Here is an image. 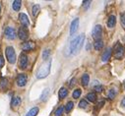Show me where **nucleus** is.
Masks as SVG:
<instances>
[{
	"label": "nucleus",
	"mask_w": 125,
	"mask_h": 116,
	"mask_svg": "<svg viewBox=\"0 0 125 116\" xmlns=\"http://www.w3.org/2000/svg\"><path fill=\"white\" fill-rule=\"evenodd\" d=\"M84 40H85V35L84 34H81L80 36H78L77 38H75L71 42H70V45H69V51L71 54H77L80 49L82 48L83 46V43H84Z\"/></svg>",
	"instance_id": "f257e3e1"
},
{
	"label": "nucleus",
	"mask_w": 125,
	"mask_h": 116,
	"mask_svg": "<svg viewBox=\"0 0 125 116\" xmlns=\"http://www.w3.org/2000/svg\"><path fill=\"white\" fill-rule=\"evenodd\" d=\"M50 67H51V59H48L43 64H42L41 67L39 68V70L37 71V73H36L37 79H44V78H46L49 75Z\"/></svg>",
	"instance_id": "f03ea898"
},
{
	"label": "nucleus",
	"mask_w": 125,
	"mask_h": 116,
	"mask_svg": "<svg viewBox=\"0 0 125 116\" xmlns=\"http://www.w3.org/2000/svg\"><path fill=\"white\" fill-rule=\"evenodd\" d=\"M5 54H6V58L10 64H15L16 62V52L15 49L12 46H7L5 49Z\"/></svg>",
	"instance_id": "7ed1b4c3"
},
{
	"label": "nucleus",
	"mask_w": 125,
	"mask_h": 116,
	"mask_svg": "<svg viewBox=\"0 0 125 116\" xmlns=\"http://www.w3.org/2000/svg\"><path fill=\"white\" fill-rule=\"evenodd\" d=\"M92 36L94 39H95V40L101 39V38L103 36V28L101 25H96L94 27L93 31H92Z\"/></svg>",
	"instance_id": "20e7f679"
},
{
	"label": "nucleus",
	"mask_w": 125,
	"mask_h": 116,
	"mask_svg": "<svg viewBox=\"0 0 125 116\" xmlns=\"http://www.w3.org/2000/svg\"><path fill=\"white\" fill-rule=\"evenodd\" d=\"M28 62H29L28 56L25 53H21L19 57V67L21 69H26L28 66Z\"/></svg>",
	"instance_id": "39448f33"
},
{
	"label": "nucleus",
	"mask_w": 125,
	"mask_h": 116,
	"mask_svg": "<svg viewBox=\"0 0 125 116\" xmlns=\"http://www.w3.org/2000/svg\"><path fill=\"white\" fill-rule=\"evenodd\" d=\"M5 36L8 39H16V31H15V29L12 28V27H7L5 29Z\"/></svg>",
	"instance_id": "423d86ee"
},
{
	"label": "nucleus",
	"mask_w": 125,
	"mask_h": 116,
	"mask_svg": "<svg viewBox=\"0 0 125 116\" xmlns=\"http://www.w3.org/2000/svg\"><path fill=\"white\" fill-rule=\"evenodd\" d=\"M27 81H28V78H27L26 74H19L17 76L16 83L19 87H25L27 85Z\"/></svg>",
	"instance_id": "0eeeda50"
},
{
	"label": "nucleus",
	"mask_w": 125,
	"mask_h": 116,
	"mask_svg": "<svg viewBox=\"0 0 125 116\" xmlns=\"http://www.w3.org/2000/svg\"><path fill=\"white\" fill-rule=\"evenodd\" d=\"M18 37L21 40H27L28 38H29V33H28V30L27 28H20L19 31H18Z\"/></svg>",
	"instance_id": "6e6552de"
},
{
	"label": "nucleus",
	"mask_w": 125,
	"mask_h": 116,
	"mask_svg": "<svg viewBox=\"0 0 125 116\" xmlns=\"http://www.w3.org/2000/svg\"><path fill=\"white\" fill-rule=\"evenodd\" d=\"M78 28H79V19L76 18L72 21L70 26V36H73L76 34V32L78 31Z\"/></svg>",
	"instance_id": "1a4fd4ad"
},
{
	"label": "nucleus",
	"mask_w": 125,
	"mask_h": 116,
	"mask_svg": "<svg viewBox=\"0 0 125 116\" xmlns=\"http://www.w3.org/2000/svg\"><path fill=\"white\" fill-rule=\"evenodd\" d=\"M19 21L21 23V25L24 27V28H28L29 25H30V21H29V18L26 14L24 13H20L19 14Z\"/></svg>",
	"instance_id": "9d476101"
},
{
	"label": "nucleus",
	"mask_w": 125,
	"mask_h": 116,
	"mask_svg": "<svg viewBox=\"0 0 125 116\" xmlns=\"http://www.w3.org/2000/svg\"><path fill=\"white\" fill-rule=\"evenodd\" d=\"M35 43L33 41H26L22 44V50L23 51H31L35 48Z\"/></svg>",
	"instance_id": "9b49d317"
},
{
	"label": "nucleus",
	"mask_w": 125,
	"mask_h": 116,
	"mask_svg": "<svg viewBox=\"0 0 125 116\" xmlns=\"http://www.w3.org/2000/svg\"><path fill=\"white\" fill-rule=\"evenodd\" d=\"M123 54H124V47L121 44H118L116 46L115 51H114V56H115L116 59H120V58L123 56Z\"/></svg>",
	"instance_id": "f8f14e48"
},
{
	"label": "nucleus",
	"mask_w": 125,
	"mask_h": 116,
	"mask_svg": "<svg viewBox=\"0 0 125 116\" xmlns=\"http://www.w3.org/2000/svg\"><path fill=\"white\" fill-rule=\"evenodd\" d=\"M111 51H112L111 47H107V48L105 49V51L104 52V54H103V56H102L103 62H106V61L109 59L110 56H111Z\"/></svg>",
	"instance_id": "ddd939ff"
},
{
	"label": "nucleus",
	"mask_w": 125,
	"mask_h": 116,
	"mask_svg": "<svg viewBox=\"0 0 125 116\" xmlns=\"http://www.w3.org/2000/svg\"><path fill=\"white\" fill-rule=\"evenodd\" d=\"M115 25H116V17L114 15H110L107 20V27L109 29H112L115 27Z\"/></svg>",
	"instance_id": "4468645a"
},
{
	"label": "nucleus",
	"mask_w": 125,
	"mask_h": 116,
	"mask_svg": "<svg viewBox=\"0 0 125 116\" xmlns=\"http://www.w3.org/2000/svg\"><path fill=\"white\" fill-rule=\"evenodd\" d=\"M68 96V91L66 88H61L58 92V97L59 99H63Z\"/></svg>",
	"instance_id": "2eb2a0df"
},
{
	"label": "nucleus",
	"mask_w": 125,
	"mask_h": 116,
	"mask_svg": "<svg viewBox=\"0 0 125 116\" xmlns=\"http://www.w3.org/2000/svg\"><path fill=\"white\" fill-rule=\"evenodd\" d=\"M21 102H22V99L20 97H12V100H11V106L17 107L21 104Z\"/></svg>",
	"instance_id": "dca6fc26"
},
{
	"label": "nucleus",
	"mask_w": 125,
	"mask_h": 116,
	"mask_svg": "<svg viewBox=\"0 0 125 116\" xmlns=\"http://www.w3.org/2000/svg\"><path fill=\"white\" fill-rule=\"evenodd\" d=\"M39 111H40V108H39L38 106L33 107L32 109H30V110H29V112L27 113L26 116H37V114L39 113Z\"/></svg>",
	"instance_id": "f3484780"
},
{
	"label": "nucleus",
	"mask_w": 125,
	"mask_h": 116,
	"mask_svg": "<svg viewBox=\"0 0 125 116\" xmlns=\"http://www.w3.org/2000/svg\"><path fill=\"white\" fill-rule=\"evenodd\" d=\"M86 98L91 101V102H95L97 100V95L95 93H89L87 96H86Z\"/></svg>",
	"instance_id": "a211bd4d"
},
{
	"label": "nucleus",
	"mask_w": 125,
	"mask_h": 116,
	"mask_svg": "<svg viewBox=\"0 0 125 116\" xmlns=\"http://www.w3.org/2000/svg\"><path fill=\"white\" fill-rule=\"evenodd\" d=\"M21 6H22V1H20V0H15L12 3V7L15 11H19L21 9Z\"/></svg>",
	"instance_id": "6ab92c4d"
},
{
	"label": "nucleus",
	"mask_w": 125,
	"mask_h": 116,
	"mask_svg": "<svg viewBox=\"0 0 125 116\" xmlns=\"http://www.w3.org/2000/svg\"><path fill=\"white\" fill-rule=\"evenodd\" d=\"M104 46V41L102 39L99 40H95V43H94V47H95L96 50H101Z\"/></svg>",
	"instance_id": "aec40b11"
},
{
	"label": "nucleus",
	"mask_w": 125,
	"mask_h": 116,
	"mask_svg": "<svg viewBox=\"0 0 125 116\" xmlns=\"http://www.w3.org/2000/svg\"><path fill=\"white\" fill-rule=\"evenodd\" d=\"M89 82H90V76L88 74H84L82 76V85L84 87H87L89 85Z\"/></svg>",
	"instance_id": "412c9836"
},
{
	"label": "nucleus",
	"mask_w": 125,
	"mask_h": 116,
	"mask_svg": "<svg viewBox=\"0 0 125 116\" xmlns=\"http://www.w3.org/2000/svg\"><path fill=\"white\" fill-rule=\"evenodd\" d=\"M48 96H49V89L46 88V89H44V91L42 92V96H41V99H42V101H45V100L48 98Z\"/></svg>",
	"instance_id": "4be33fe9"
},
{
	"label": "nucleus",
	"mask_w": 125,
	"mask_h": 116,
	"mask_svg": "<svg viewBox=\"0 0 125 116\" xmlns=\"http://www.w3.org/2000/svg\"><path fill=\"white\" fill-rule=\"evenodd\" d=\"M40 11H41V7H40V5H39V4H35V5L33 6V10H32V12H33V16H34V17H37L38 14L40 13Z\"/></svg>",
	"instance_id": "5701e85b"
},
{
	"label": "nucleus",
	"mask_w": 125,
	"mask_h": 116,
	"mask_svg": "<svg viewBox=\"0 0 125 116\" xmlns=\"http://www.w3.org/2000/svg\"><path fill=\"white\" fill-rule=\"evenodd\" d=\"M73 107H74V103L72 101H68L66 103V105H65V111L68 113V112H70L73 109Z\"/></svg>",
	"instance_id": "b1692460"
},
{
	"label": "nucleus",
	"mask_w": 125,
	"mask_h": 116,
	"mask_svg": "<svg viewBox=\"0 0 125 116\" xmlns=\"http://www.w3.org/2000/svg\"><path fill=\"white\" fill-rule=\"evenodd\" d=\"M49 55H50V49H48V48L44 49L43 52H42V58H43V59H44V60H47L48 57H49Z\"/></svg>",
	"instance_id": "393cba45"
},
{
	"label": "nucleus",
	"mask_w": 125,
	"mask_h": 116,
	"mask_svg": "<svg viewBox=\"0 0 125 116\" xmlns=\"http://www.w3.org/2000/svg\"><path fill=\"white\" fill-rule=\"evenodd\" d=\"M81 94H82V91L80 90V89H76L74 92H73V98H79L80 97V96H81Z\"/></svg>",
	"instance_id": "a878e982"
},
{
	"label": "nucleus",
	"mask_w": 125,
	"mask_h": 116,
	"mask_svg": "<svg viewBox=\"0 0 125 116\" xmlns=\"http://www.w3.org/2000/svg\"><path fill=\"white\" fill-rule=\"evenodd\" d=\"M64 111V106H59L55 111V116H61Z\"/></svg>",
	"instance_id": "bb28decb"
},
{
	"label": "nucleus",
	"mask_w": 125,
	"mask_h": 116,
	"mask_svg": "<svg viewBox=\"0 0 125 116\" xmlns=\"http://www.w3.org/2000/svg\"><path fill=\"white\" fill-rule=\"evenodd\" d=\"M115 96H116V93H115V91H114V90H110V91L108 92L107 97H108L109 99H113V98L115 97Z\"/></svg>",
	"instance_id": "cd10ccee"
},
{
	"label": "nucleus",
	"mask_w": 125,
	"mask_h": 116,
	"mask_svg": "<svg viewBox=\"0 0 125 116\" xmlns=\"http://www.w3.org/2000/svg\"><path fill=\"white\" fill-rule=\"evenodd\" d=\"M7 86H8V80L7 79H2V81H1V88L4 90V89H6L7 88Z\"/></svg>",
	"instance_id": "c85d7f7f"
},
{
	"label": "nucleus",
	"mask_w": 125,
	"mask_h": 116,
	"mask_svg": "<svg viewBox=\"0 0 125 116\" xmlns=\"http://www.w3.org/2000/svg\"><path fill=\"white\" fill-rule=\"evenodd\" d=\"M88 106V102L85 100V99H82L80 102H79V107L81 108H86Z\"/></svg>",
	"instance_id": "c756f323"
},
{
	"label": "nucleus",
	"mask_w": 125,
	"mask_h": 116,
	"mask_svg": "<svg viewBox=\"0 0 125 116\" xmlns=\"http://www.w3.org/2000/svg\"><path fill=\"white\" fill-rule=\"evenodd\" d=\"M94 89H95V91H96V92H98V93H102V92L104 91V87H103V86H101V85H99V86H96Z\"/></svg>",
	"instance_id": "7c9ffc66"
},
{
	"label": "nucleus",
	"mask_w": 125,
	"mask_h": 116,
	"mask_svg": "<svg viewBox=\"0 0 125 116\" xmlns=\"http://www.w3.org/2000/svg\"><path fill=\"white\" fill-rule=\"evenodd\" d=\"M4 63H5V60H4V57L2 54H0V68H2L4 66Z\"/></svg>",
	"instance_id": "2f4dec72"
},
{
	"label": "nucleus",
	"mask_w": 125,
	"mask_h": 116,
	"mask_svg": "<svg viewBox=\"0 0 125 116\" xmlns=\"http://www.w3.org/2000/svg\"><path fill=\"white\" fill-rule=\"evenodd\" d=\"M121 24H122V26L125 28V13H123V14L121 15Z\"/></svg>",
	"instance_id": "473e14b6"
},
{
	"label": "nucleus",
	"mask_w": 125,
	"mask_h": 116,
	"mask_svg": "<svg viewBox=\"0 0 125 116\" xmlns=\"http://www.w3.org/2000/svg\"><path fill=\"white\" fill-rule=\"evenodd\" d=\"M90 4H91V1H84V2H83V6H84L86 9L90 6Z\"/></svg>",
	"instance_id": "72a5a7b5"
},
{
	"label": "nucleus",
	"mask_w": 125,
	"mask_h": 116,
	"mask_svg": "<svg viewBox=\"0 0 125 116\" xmlns=\"http://www.w3.org/2000/svg\"><path fill=\"white\" fill-rule=\"evenodd\" d=\"M75 84H76V79H75V78H73V79L70 81V85H69V87H70V88H72V87H73Z\"/></svg>",
	"instance_id": "f704fd0d"
},
{
	"label": "nucleus",
	"mask_w": 125,
	"mask_h": 116,
	"mask_svg": "<svg viewBox=\"0 0 125 116\" xmlns=\"http://www.w3.org/2000/svg\"><path fill=\"white\" fill-rule=\"evenodd\" d=\"M121 106L125 108V97H123L122 100H121Z\"/></svg>",
	"instance_id": "c9c22d12"
},
{
	"label": "nucleus",
	"mask_w": 125,
	"mask_h": 116,
	"mask_svg": "<svg viewBox=\"0 0 125 116\" xmlns=\"http://www.w3.org/2000/svg\"><path fill=\"white\" fill-rule=\"evenodd\" d=\"M0 11H1V6H0Z\"/></svg>",
	"instance_id": "e433bc0d"
}]
</instances>
